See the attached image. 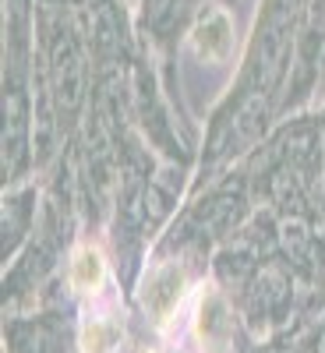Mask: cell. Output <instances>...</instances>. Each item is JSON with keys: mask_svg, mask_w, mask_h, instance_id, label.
I'll list each match as a JSON object with an SVG mask.
<instances>
[{"mask_svg": "<svg viewBox=\"0 0 325 353\" xmlns=\"http://www.w3.org/2000/svg\"><path fill=\"white\" fill-rule=\"evenodd\" d=\"M177 297H181V272L170 269V265H159V269L145 279V290H141V301L159 321L173 311Z\"/></svg>", "mask_w": 325, "mask_h": 353, "instance_id": "1", "label": "cell"}, {"mask_svg": "<svg viewBox=\"0 0 325 353\" xmlns=\"http://www.w3.org/2000/svg\"><path fill=\"white\" fill-rule=\"evenodd\" d=\"M103 276H106V261H103L99 248H78L75 258H71V283H75V290L96 293L103 286Z\"/></svg>", "mask_w": 325, "mask_h": 353, "instance_id": "2", "label": "cell"}, {"mask_svg": "<svg viewBox=\"0 0 325 353\" xmlns=\"http://www.w3.org/2000/svg\"><path fill=\"white\" fill-rule=\"evenodd\" d=\"M117 339H121V329H117V321H110V318H92L81 332L85 353H113Z\"/></svg>", "mask_w": 325, "mask_h": 353, "instance_id": "3", "label": "cell"}]
</instances>
